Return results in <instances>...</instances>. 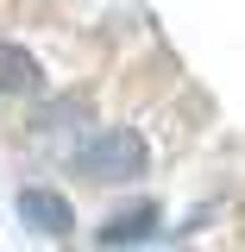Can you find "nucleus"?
I'll return each mask as SVG.
<instances>
[{
	"label": "nucleus",
	"instance_id": "1",
	"mask_svg": "<svg viewBox=\"0 0 245 252\" xmlns=\"http://www.w3.org/2000/svg\"><path fill=\"white\" fill-rule=\"evenodd\" d=\"M145 164H151V145H145L132 126H101L88 145L76 152V170H82L88 183H138Z\"/></svg>",
	"mask_w": 245,
	"mask_h": 252
},
{
	"label": "nucleus",
	"instance_id": "3",
	"mask_svg": "<svg viewBox=\"0 0 245 252\" xmlns=\"http://www.w3.org/2000/svg\"><path fill=\"white\" fill-rule=\"evenodd\" d=\"M145 233H157V202H138V208H120V215H107V227H101V240H107V246H126V240H145Z\"/></svg>",
	"mask_w": 245,
	"mask_h": 252
},
{
	"label": "nucleus",
	"instance_id": "4",
	"mask_svg": "<svg viewBox=\"0 0 245 252\" xmlns=\"http://www.w3.org/2000/svg\"><path fill=\"white\" fill-rule=\"evenodd\" d=\"M38 89V57L26 44H0V94H26Z\"/></svg>",
	"mask_w": 245,
	"mask_h": 252
},
{
	"label": "nucleus",
	"instance_id": "2",
	"mask_svg": "<svg viewBox=\"0 0 245 252\" xmlns=\"http://www.w3.org/2000/svg\"><path fill=\"white\" fill-rule=\"evenodd\" d=\"M19 220L31 233H51V240H69L76 233V208L57 189H19Z\"/></svg>",
	"mask_w": 245,
	"mask_h": 252
}]
</instances>
